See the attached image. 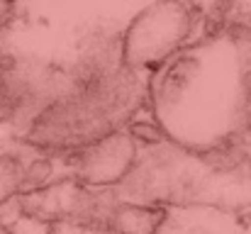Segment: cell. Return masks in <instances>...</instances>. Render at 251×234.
I'll list each match as a JSON object with an SVG mask.
<instances>
[{
	"instance_id": "6da1fadb",
	"label": "cell",
	"mask_w": 251,
	"mask_h": 234,
	"mask_svg": "<svg viewBox=\"0 0 251 234\" xmlns=\"http://www.w3.org/2000/svg\"><path fill=\"white\" fill-rule=\"evenodd\" d=\"M195 25V15L178 0L147 7L122 37V64L137 71L164 66L193 42Z\"/></svg>"
},
{
	"instance_id": "7a4b0ae2",
	"label": "cell",
	"mask_w": 251,
	"mask_h": 234,
	"mask_svg": "<svg viewBox=\"0 0 251 234\" xmlns=\"http://www.w3.org/2000/svg\"><path fill=\"white\" fill-rule=\"evenodd\" d=\"M137 139L129 130H112L76 149V173L93 185H112L129 176L137 158Z\"/></svg>"
},
{
	"instance_id": "3957f363",
	"label": "cell",
	"mask_w": 251,
	"mask_h": 234,
	"mask_svg": "<svg viewBox=\"0 0 251 234\" xmlns=\"http://www.w3.org/2000/svg\"><path fill=\"white\" fill-rule=\"evenodd\" d=\"M161 220V210L147 205H117L110 217V227H115L120 234H154Z\"/></svg>"
},
{
	"instance_id": "277c9868",
	"label": "cell",
	"mask_w": 251,
	"mask_h": 234,
	"mask_svg": "<svg viewBox=\"0 0 251 234\" xmlns=\"http://www.w3.org/2000/svg\"><path fill=\"white\" fill-rule=\"evenodd\" d=\"M27 166L17 156H0V203L15 193H22Z\"/></svg>"
},
{
	"instance_id": "5b68a950",
	"label": "cell",
	"mask_w": 251,
	"mask_h": 234,
	"mask_svg": "<svg viewBox=\"0 0 251 234\" xmlns=\"http://www.w3.org/2000/svg\"><path fill=\"white\" fill-rule=\"evenodd\" d=\"M54 173V166L49 158H37L32 163H27V171H25V185L22 190H42V185L49 183Z\"/></svg>"
}]
</instances>
